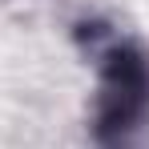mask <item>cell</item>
<instances>
[{
  "instance_id": "obj_1",
  "label": "cell",
  "mask_w": 149,
  "mask_h": 149,
  "mask_svg": "<svg viewBox=\"0 0 149 149\" xmlns=\"http://www.w3.org/2000/svg\"><path fill=\"white\" fill-rule=\"evenodd\" d=\"M149 113V56L137 45H109L101 52V85L93 109V137L101 149H125Z\"/></svg>"
}]
</instances>
